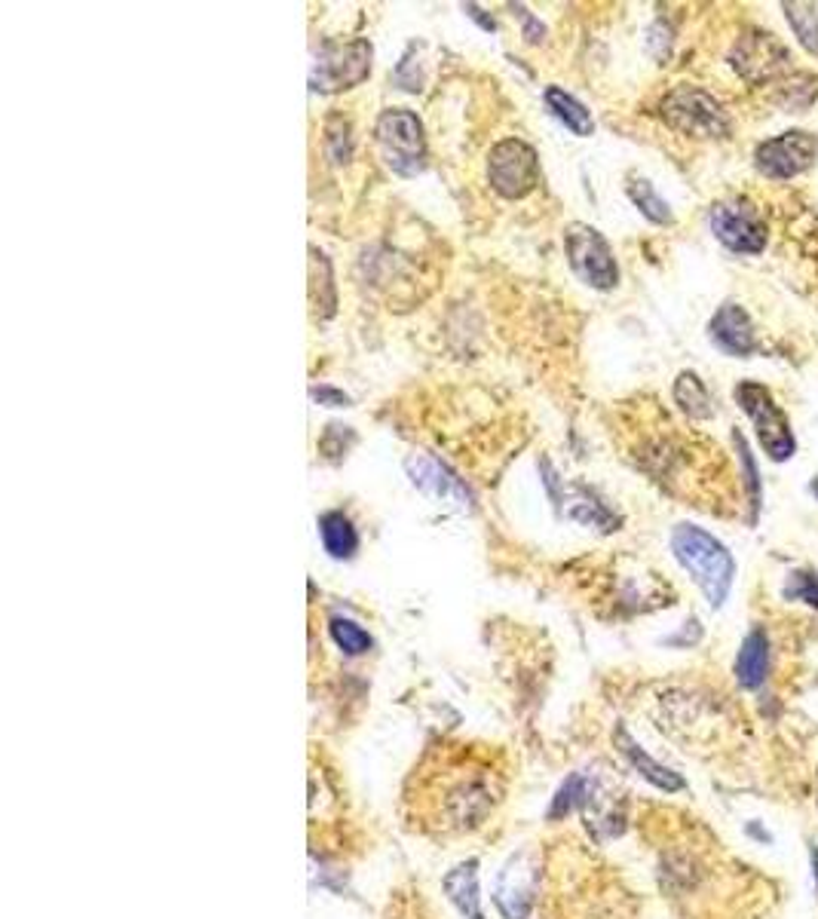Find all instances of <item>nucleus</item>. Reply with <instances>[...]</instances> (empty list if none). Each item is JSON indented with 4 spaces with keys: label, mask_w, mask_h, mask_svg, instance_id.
Here are the masks:
<instances>
[{
    "label": "nucleus",
    "mask_w": 818,
    "mask_h": 919,
    "mask_svg": "<svg viewBox=\"0 0 818 919\" xmlns=\"http://www.w3.org/2000/svg\"><path fill=\"white\" fill-rule=\"evenodd\" d=\"M509 757L494 745H442L423 754L405 785V821L423 837H469L509 791Z\"/></svg>",
    "instance_id": "nucleus-1"
},
{
    "label": "nucleus",
    "mask_w": 818,
    "mask_h": 919,
    "mask_svg": "<svg viewBox=\"0 0 818 919\" xmlns=\"http://www.w3.org/2000/svg\"><path fill=\"white\" fill-rule=\"evenodd\" d=\"M659 880L690 919H755L772 901L769 882L736 865L696 818L671 830V846L659 849Z\"/></svg>",
    "instance_id": "nucleus-2"
},
{
    "label": "nucleus",
    "mask_w": 818,
    "mask_h": 919,
    "mask_svg": "<svg viewBox=\"0 0 818 919\" xmlns=\"http://www.w3.org/2000/svg\"><path fill=\"white\" fill-rule=\"evenodd\" d=\"M671 552L680 567L693 576V583L703 588L708 604L720 607L727 600L733 576H736V562L727 546L696 524H678L671 531Z\"/></svg>",
    "instance_id": "nucleus-3"
},
{
    "label": "nucleus",
    "mask_w": 818,
    "mask_h": 919,
    "mask_svg": "<svg viewBox=\"0 0 818 919\" xmlns=\"http://www.w3.org/2000/svg\"><path fill=\"white\" fill-rule=\"evenodd\" d=\"M374 141L384 163L402 179H414L426 169V135L421 117L408 108H386L374 123Z\"/></svg>",
    "instance_id": "nucleus-4"
},
{
    "label": "nucleus",
    "mask_w": 818,
    "mask_h": 919,
    "mask_svg": "<svg viewBox=\"0 0 818 919\" xmlns=\"http://www.w3.org/2000/svg\"><path fill=\"white\" fill-rule=\"evenodd\" d=\"M663 120L696 139H724L729 132L727 111L699 87H678L668 92L663 99Z\"/></svg>",
    "instance_id": "nucleus-5"
},
{
    "label": "nucleus",
    "mask_w": 818,
    "mask_h": 919,
    "mask_svg": "<svg viewBox=\"0 0 818 919\" xmlns=\"http://www.w3.org/2000/svg\"><path fill=\"white\" fill-rule=\"evenodd\" d=\"M564 249H567V261H570L574 273L588 289H598V292L616 289L619 267H616L614 249L598 230L576 221L564 230Z\"/></svg>",
    "instance_id": "nucleus-6"
},
{
    "label": "nucleus",
    "mask_w": 818,
    "mask_h": 919,
    "mask_svg": "<svg viewBox=\"0 0 818 919\" xmlns=\"http://www.w3.org/2000/svg\"><path fill=\"white\" fill-rule=\"evenodd\" d=\"M736 402H739V408L757 426V438H760V445H764L769 457L776 460V463L791 457L794 447H797L794 445L791 423L785 417V411L776 405V398H772L767 386L755 381L739 383L736 386Z\"/></svg>",
    "instance_id": "nucleus-7"
},
{
    "label": "nucleus",
    "mask_w": 818,
    "mask_h": 919,
    "mask_svg": "<svg viewBox=\"0 0 818 919\" xmlns=\"http://www.w3.org/2000/svg\"><path fill=\"white\" fill-rule=\"evenodd\" d=\"M487 181L506 200H522L539 184V156L522 139H506L487 153Z\"/></svg>",
    "instance_id": "nucleus-8"
},
{
    "label": "nucleus",
    "mask_w": 818,
    "mask_h": 919,
    "mask_svg": "<svg viewBox=\"0 0 818 919\" xmlns=\"http://www.w3.org/2000/svg\"><path fill=\"white\" fill-rule=\"evenodd\" d=\"M371 50L368 40H350V43H332L316 55L313 71H310V87L316 92H341L353 90L371 74Z\"/></svg>",
    "instance_id": "nucleus-9"
},
{
    "label": "nucleus",
    "mask_w": 818,
    "mask_h": 919,
    "mask_svg": "<svg viewBox=\"0 0 818 919\" xmlns=\"http://www.w3.org/2000/svg\"><path fill=\"white\" fill-rule=\"evenodd\" d=\"M711 233H715L720 243L727 245L729 252H739V255H760L767 249V224L764 218L757 215L755 205L741 203H717L708 215Z\"/></svg>",
    "instance_id": "nucleus-10"
},
{
    "label": "nucleus",
    "mask_w": 818,
    "mask_h": 919,
    "mask_svg": "<svg viewBox=\"0 0 818 919\" xmlns=\"http://www.w3.org/2000/svg\"><path fill=\"white\" fill-rule=\"evenodd\" d=\"M818 156V139L809 135L804 129H791V132H781L776 139L757 144L755 163L757 169L767 175V179L785 181L800 175L806 169L816 163Z\"/></svg>",
    "instance_id": "nucleus-11"
},
{
    "label": "nucleus",
    "mask_w": 818,
    "mask_h": 919,
    "mask_svg": "<svg viewBox=\"0 0 818 919\" xmlns=\"http://www.w3.org/2000/svg\"><path fill=\"white\" fill-rule=\"evenodd\" d=\"M405 473H408L411 485L417 487L421 494L438 503H451L457 509H473V494L466 491L457 475L451 473L442 460H435L433 454H411L405 460Z\"/></svg>",
    "instance_id": "nucleus-12"
},
{
    "label": "nucleus",
    "mask_w": 818,
    "mask_h": 919,
    "mask_svg": "<svg viewBox=\"0 0 818 919\" xmlns=\"http://www.w3.org/2000/svg\"><path fill=\"white\" fill-rule=\"evenodd\" d=\"M543 469H546V487H549L552 499L558 503V509H562L564 518L586 524V527H598V531H604V534L616 531L619 518H616L614 512L607 509L602 499L595 497L588 487L558 485V482H555V473L549 469V463H543Z\"/></svg>",
    "instance_id": "nucleus-13"
},
{
    "label": "nucleus",
    "mask_w": 818,
    "mask_h": 919,
    "mask_svg": "<svg viewBox=\"0 0 818 919\" xmlns=\"http://www.w3.org/2000/svg\"><path fill=\"white\" fill-rule=\"evenodd\" d=\"M708 337L727 356H751L757 350L755 322L739 304H724L717 310L708 322Z\"/></svg>",
    "instance_id": "nucleus-14"
},
{
    "label": "nucleus",
    "mask_w": 818,
    "mask_h": 919,
    "mask_svg": "<svg viewBox=\"0 0 818 919\" xmlns=\"http://www.w3.org/2000/svg\"><path fill=\"white\" fill-rule=\"evenodd\" d=\"M539 868H527L525 856L512 858L506 873L499 877L497 886V907L506 919H527L534 910V892H537V873Z\"/></svg>",
    "instance_id": "nucleus-15"
},
{
    "label": "nucleus",
    "mask_w": 818,
    "mask_h": 919,
    "mask_svg": "<svg viewBox=\"0 0 818 919\" xmlns=\"http://www.w3.org/2000/svg\"><path fill=\"white\" fill-rule=\"evenodd\" d=\"M733 64L739 68L748 80H764L776 77L788 68V52L781 50L769 34H755V38L741 40L733 52Z\"/></svg>",
    "instance_id": "nucleus-16"
},
{
    "label": "nucleus",
    "mask_w": 818,
    "mask_h": 919,
    "mask_svg": "<svg viewBox=\"0 0 818 919\" xmlns=\"http://www.w3.org/2000/svg\"><path fill=\"white\" fill-rule=\"evenodd\" d=\"M451 905L461 910L466 919H485L482 898H478V861H463L442 880Z\"/></svg>",
    "instance_id": "nucleus-17"
},
{
    "label": "nucleus",
    "mask_w": 818,
    "mask_h": 919,
    "mask_svg": "<svg viewBox=\"0 0 818 919\" xmlns=\"http://www.w3.org/2000/svg\"><path fill=\"white\" fill-rule=\"evenodd\" d=\"M322 549L332 555L334 562H350L358 552L356 524L346 518L344 512H325L320 518Z\"/></svg>",
    "instance_id": "nucleus-18"
},
{
    "label": "nucleus",
    "mask_w": 818,
    "mask_h": 919,
    "mask_svg": "<svg viewBox=\"0 0 818 919\" xmlns=\"http://www.w3.org/2000/svg\"><path fill=\"white\" fill-rule=\"evenodd\" d=\"M543 102L549 108V114L562 123L564 129H570L579 139H588L595 132V120L588 114V108L579 99H574L570 92H564L562 87H549L543 92Z\"/></svg>",
    "instance_id": "nucleus-19"
},
{
    "label": "nucleus",
    "mask_w": 818,
    "mask_h": 919,
    "mask_svg": "<svg viewBox=\"0 0 818 919\" xmlns=\"http://www.w3.org/2000/svg\"><path fill=\"white\" fill-rule=\"evenodd\" d=\"M767 665H769V640L767 635L755 628L748 638L741 640L739 659H736V677L745 689H757L767 680Z\"/></svg>",
    "instance_id": "nucleus-20"
},
{
    "label": "nucleus",
    "mask_w": 818,
    "mask_h": 919,
    "mask_svg": "<svg viewBox=\"0 0 818 919\" xmlns=\"http://www.w3.org/2000/svg\"><path fill=\"white\" fill-rule=\"evenodd\" d=\"M675 402L693 421H708L715 414L711 393H708V386H705L703 377L696 371H680L678 381H675Z\"/></svg>",
    "instance_id": "nucleus-21"
},
{
    "label": "nucleus",
    "mask_w": 818,
    "mask_h": 919,
    "mask_svg": "<svg viewBox=\"0 0 818 919\" xmlns=\"http://www.w3.org/2000/svg\"><path fill=\"white\" fill-rule=\"evenodd\" d=\"M616 741H619V751L626 754L628 760H632V766L638 769L644 779H650L656 788H663V791H680V788H684V779H680V776H675L671 769H665L663 764H656L653 757H647V754L640 751L638 745L628 739L626 729H619V733H616Z\"/></svg>",
    "instance_id": "nucleus-22"
},
{
    "label": "nucleus",
    "mask_w": 818,
    "mask_h": 919,
    "mask_svg": "<svg viewBox=\"0 0 818 919\" xmlns=\"http://www.w3.org/2000/svg\"><path fill=\"white\" fill-rule=\"evenodd\" d=\"M626 191H628V200L638 205L640 215L647 218V221H653V224H671V221H675L668 203H665L663 196L656 193V188H653L647 179H628Z\"/></svg>",
    "instance_id": "nucleus-23"
},
{
    "label": "nucleus",
    "mask_w": 818,
    "mask_h": 919,
    "mask_svg": "<svg viewBox=\"0 0 818 919\" xmlns=\"http://www.w3.org/2000/svg\"><path fill=\"white\" fill-rule=\"evenodd\" d=\"M329 635H332L334 647L346 653V656H365L374 647V638H371L368 632L358 626V623H353V619H346V616H334L332 623H329Z\"/></svg>",
    "instance_id": "nucleus-24"
},
{
    "label": "nucleus",
    "mask_w": 818,
    "mask_h": 919,
    "mask_svg": "<svg viewBox=\"0 0 818 919\" xmlns=\"http://www.w3.org/2000/svg\"><path fill=\"white\" fill-rule=\"evenodd\" d=\"M785 13H788V22L797 31V38L804 43L806 50L816 52L818 55V16L812 3H785Z\"/></svg>",
    "instance_id": "nucleus-25"
},
{
    "label": "nucleus",
    "mask_w": 818,
    "mask_h": 919,
    "mask_svg": "<svg viewBox=\"0 0 818 919\" xmlns=\"http://www.w3.org/2000/svg\"><path fill=\"white\" fill-rule=\"evenodd\" d=\"M353 442H356V433L350 426L332 423V426H325V433L320 438V454L329 460H341L346 457V451L353 447Z\"/></svg>",
    "instance_id": "nucleus-26"
},
{
    "label": "nucleus",
    "mask_w": 818,
    "mask_h": 919,
    "mask_svg": "<svg viewBox=\"0 0 818 919\" xmlns=\"http://www.w3.org/2000/svg\"><path fill=\"white\" fill-rule=\"evenodd\" d=\"M785 598L804 600L809 607H818V576L809 570H794L785 583Z\"/></svg>",
    "instance_id": "nucleus-27"
},
{
    "label": "nucleus",
    "mask_w": 818,
    "mask_h": 919,
    "mask_svg": "<svg viewBox=\"0 0 818 919\" xmlns=\"http://www.w3.org/2000/svg\"><path fill=\"white\" fill-rule=\"evenodd\" d=\"M310 396H313V402L325 405V408H350V402H353V398L346 396L344 390H334V386H325V383L313 386V390H310Z\"/></svg>",
    "instance_id": "nucleus-28"
},
{
    "label": "nucleus",
    "mask_w": 818,
    "mask_h": 919,
    "mask_svg": "<svg viewBox=\"0 0 818 919\" xmlns=\"http://www.w3.org/2000/svg\"><path fill=\"white\" fill-rule=\"evenodd\" d=\"M736 447H739L741 454V463H745V469H748V487H751V506H760V482H757V469H755V460H751V454H748V442L741 438L739 433H736Z\"/></svg>",
    "instance_id": "nucleus-29"
},
{
    "label": "nucleus",
    "mask_w": 818,
    "mask_h": 919,
    "mask_svg": "<svg viewBox=\"0 0 818 919\" xmlns=\"http://www.w3.org/2000/svg\"><path fill=\"white\" fill-rule=\"evenodd\" d=\"M515 10H518L522 22H525V38L531 40V43H539V40H543V26H539L537 19H531V16H527L525 7H515Z\"/></svg>",
    "instance_id": "nucleus-30"
},
{
    "label": "nucleus",
    "mask_w": 818,
    "mask_h": 919,
    "mask_svg": "<svg viewBox=\"0 0 818 919\" xmlns=\"http://www.w3.org/2000/svg\"><path fill=\"white\" fill-rule=\"evenodd\" d=\"M812 494H816V497H818V475H816V482H812Z\"/></svg>",
    "instance_id": "nucleus-31"
}]
</instances>
